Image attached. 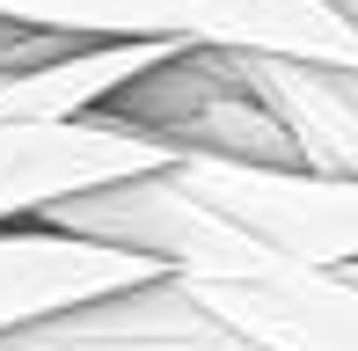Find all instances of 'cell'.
I'll return each instance as SVG.
<instances>
[{"mask_svg":"<svg viewBox=\"0 0 358 351\" xmlns=\"http://www.w3.org/2000/svg\"><path fill=\"white\" fill-rule=\"evenodd\" d=\"M0 351H66V344H44L29 322H15V329H0Z\"/></svg>","mask_w":358,"mask_h":351,"instance_id":"cell-8","label":"cell"},{"mask_svg":"<svg viewBox=\"0 0 358 351\" xmlns=\"http://www.w3.org/2000/svg\"><path fill=\"white\" fill-rule=\"evenodd\" d=\"M190 293L264 351H358V285L344 271L264 257L234 278H190Z\"/></svg>","mask_w":358,"mask_h":351,"instance_id":"cell-5","label":"cell"},{"mask_svg":"<svg viewBox=\"0 0 358 351\" xmlns=\"http://www.w3.org/2000/svg\"><path fill=\"white\" fill-rule=\"evenodd\" d=\"M154 257L117 242H88V234L44 227V220H8L0 227V329L29 322V315H52L66 300L110 293V285L154 278Z\"/></svg>","mask_w":358,"mask_h":351,"instance_id":"cell-6","label":"cell"},{"mask_svg":"<svg viewBox=\"0 0 358 351\" xmlns=\"http://www.w3.org/2000/svg\"><path fill=\"white\" fill-rule=\"evenodd\" d=\"M234 66L285 117L307 169L358 176V66L300 59V52H249V44H234Z\"/></svg>","mask_w":358,"mask_h":351,"instance_id":"cell-7","label":"cell"},{"mask_svg":"<svg viewBox=\"0 0 358 351\" xmlns=\"http://www.w3.org/2000/svg\"><path fill=\"white\" fill-rule=\"evenodd\" d=\"M8 22L66 29L80 44L110 37H183V44H249L358 66V22L329 0H0Z\"/></svg>","mask_w":358,"mask_h":351,"instance_id":"cell-1","label":"cell"},{"mask_svg":"<svg viewBox=\"0 0 358 351\" xmlns=\"http://www.w3.org/2000/svg\"><path fill=\"white\" fill-rule=\"evenodd\" d=\"M329 8H336V15H351V22H358V0H329Z\"/></svg>","mask_w":358,"mask_h":351,"instance_id":"cell-9","label":"cell"},{"mask_svg":"<svg viewBox=\"0 0 358 351\" xmlns=\"http://www.w3.org/2000/svg\"><path fill=\"white\" fill-rule=\"evenodd\" d=\"M103 110L146 124L154 139H169L176 154H227V162H300L285 117L264 103L234 66V44H176L169 59H154L132 73Z\"/></svg>","mask_w":358,"mask_h":351,"instance_id":"cell-3","label":"cell"},{"mask_svg":"<svg viewBox=\"0 0 358 351\" xmlns=\"http://www.w3.org/2000/svg\"><path fill=\"white\" fill-rule=\"evenodd\" d=\"M176 183L227 213L241 234L285 264H351L358 257V176H329L307 162H227V154H176Z\"/></svg>","mask_w":358,"mask_h":351,"instance_id":"cell-2","label":"cell"},{"mask_svg":"<svg viewBox=\"0 0 358 351\" xmlns=\"http://www.w3.org/2000/svg\"><path fill=\"white\" fill-rule=\"evenodd\" d=\"M176 162L169 139H154L146 124L117 117V110H80V117H44V124H0V227L29 220L37 205L66 198V190L110 183L132 169Z\"/></svg>","mask_w":358,"mask_h":351,"instance_id":"cell-4","label":"cell"}]
</instances>
